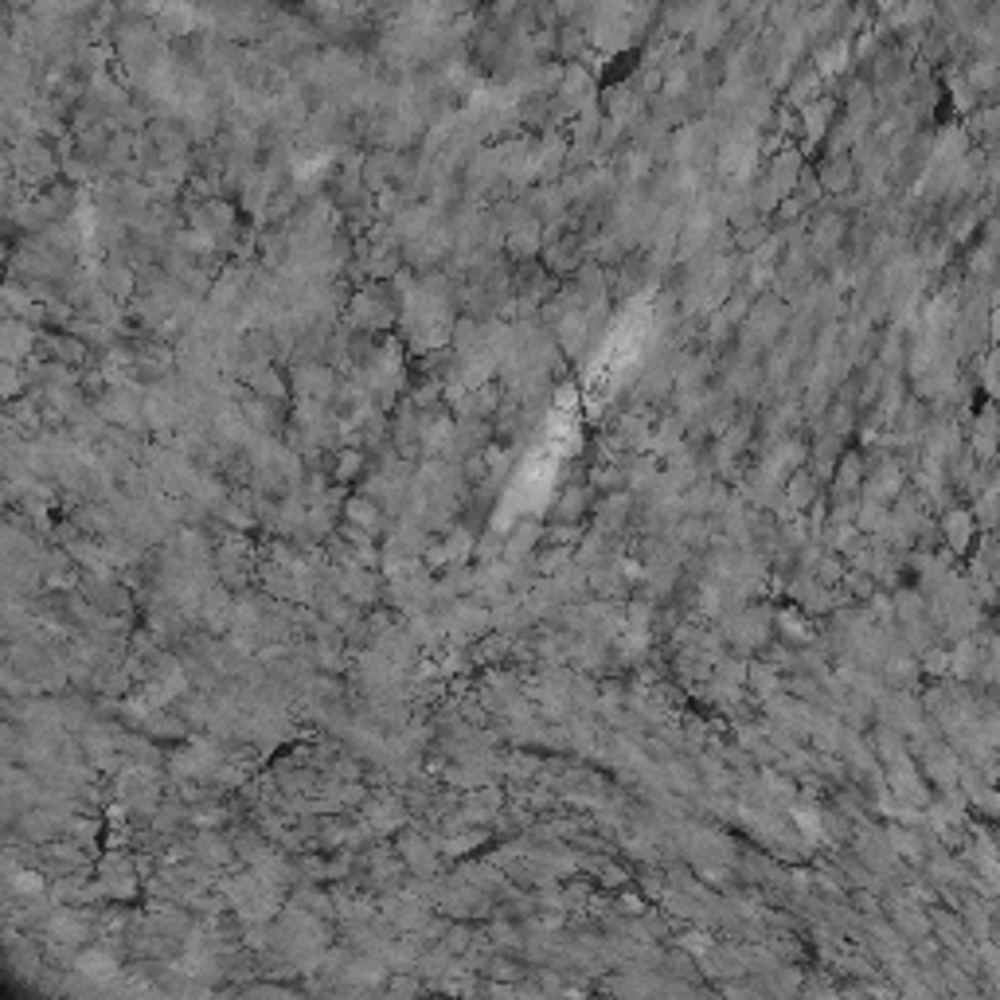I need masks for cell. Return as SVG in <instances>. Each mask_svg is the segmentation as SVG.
Instances as JSON below:
<instances>
[{"instance_id": "1", "label": "cell", "mask_w": 1000, "mask_h": 1000, "mask_svg": "<svg viewBox=\"0 0 1000 1000\" xmlns=\"http://www.w3.org/2000/svg\"><path fill=\"white\" fill-rule=\"evenodd\" d=\"M344 520L355 524V528L372 532L380 524V501H368V496H352L344 505Z\"/></svg>"}]
</instances>
